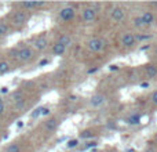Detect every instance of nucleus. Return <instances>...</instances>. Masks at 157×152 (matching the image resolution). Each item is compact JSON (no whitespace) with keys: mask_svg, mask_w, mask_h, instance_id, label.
<instances>
[{"mask_svg":"<svg viewBox=\"0 0 157 152\" xmlns=\"http://www.w3.org/2000/svg\"><path fill=\"white\" fill-rule=\"evenodd\" d=\"M75 15H76V10H75V7H72V6H65L63 8L59 10V19L63 22L72 21V19L75 18Z\"/></svg>","mask_w":157,"mask_h":152,"instance_id":"f257e3e1","label":"nucleus"},{"mask_svg":"<svg viewBox=\"0 0 157 152\" xmlns=\"http://www.w3.org/2000/svg\"><path fill=\"white\" fill-rule=\"evenodd\" d=\"M87 47H88V50L92 53H99L105 49V40L99 39V38H94V39H91V40H88Z\"/></svg>","mask_w":157,"mask_h":152,"instance_id":"f03ea898","label":"nucleus"},{"mask_svg":"<svg viewBox=\"0 0 157 152\" xmlns=\"http://www.w3.org/2000/svg\"><path fill=\"white\" fill-rule=\"evenodd\" d=\"M81 18L86 24H92L97 18V8L95 7H86L81 13Z\"/></svg>","mask_w":157,"mask_h":152,"instance_id":"7ed1b4c3","label":"nucleus"},{"mask_svg":"<svg viewBox=\"0 0 157 152\" xmlns=\"http://www.w3.org/2000/svg\"><path fill=\"white\" fill-rule=\"evenodd\" d=\"M21 62H28L29 60L33 58V50L30 47H22V49L18 50V55H17Z\"/></svg>","mask_w":157,"mask_h":152,"instance_id":"20e7f679","label":"nucleus"},{"mask_svg":"<svg viewBox=\"0 0 157 152\" xmlns=\"http://www.w3.org/2000/svg\"><path fill=\"white\" fill-rule=\"evenodd\" d=\"M135 43H136V39L132 33H125V35H123V38H121L123 47H125V49H131V47L135 46Z\"/></svg>","mask_w":157,"mask_h":152,"instance_id":"39448f33","label":"nucleus"},{"mask_svg":"<svg viewBox=\"0 0 157 152\" xmlns=\"http://www.w3.org/2000/svg\"><path fill=\"white\" fill-rule=\"evenodd\" d=\"M28 14L25 11H17L15 14L13 15V24L14 25H24L25 22L28 21Z\"/></svg>","mask_w":157,"mask_h":152,"instance_id":"423d86ee","label":"nucleus"},{"mask_svg":"<svg viewBox=\"0 0 157 152\" xmlns=\"http://www.w3.org/2000/svg\"><path fill=\"white\" fill-rule=\"evenodd\" d=\"M124 17H125V13H124V10H123L121 7H114V8H112V11H110V18L113 19L114 22L123 21V19H124Z\"/></svg>","mask_w":157,"mask_h":152,"instance_id":"0eeeda50","label":"nucleus"},{"mask_svg":"<svg viewBox=\"0 0 157 152\" xmlns=\"http://www.w3.org/2000/svg\"><path fill=\"white\" fill-rule=\"evenodd\" d=\"M139 17H141V19H142L144 26H152L153 22H155V15H153L152 11H144Z\"/></svg>","mask_w":157,"mask_h":152,"instance_id":"6e6552de","label":"nucleus"},{"mask_svg":"<svg viewBox=\"0 0 157 152\" xmlns=\"http://www.w3.org/2000/svg\"><path fill=\"white\" fill-rule=\"evenodd\" d=\"M106 102V95L105 94H95L92 95L91 101H90V105L94 106V108H98V106L103 105Z\"/></svg>","mask_w":157,"mask_h":152,"instance_id":"1a4fd4ad","label":"nucleus"},{"mask_svg":"<svg viewBox=\"0 0 157 152\" xmlns=\"http://www.w3.org/2000/svg\"><path fill=\"white\" fill-rule=\"evenodd\" d=\"M47 46H48V40H47L46 38H43V36L37 38L35 40V43H33V47H35V50H37V51H43V50H46Z\"/></svg>","mask_w":157,"mask_h":152,"instance_id":"9d476101","label":"nucleus"},{"mask_svg":"<svg viewBox=\"0 0 157 152\" xmlns=\"http://www.w3.org/2000/svg\"><path fill=\"white\" fill-rule=\"evenodd\" d=\"M46 3L44 2H22L21 3V7L28 8V10H35V8H40L44 7Z\"/></svg>","mask_w":157,"mask_h":152,"instance_id":"9b49d317","label":"nucleus"},{"mask_svg":"<svg viewBox=\"0 0 157 152\" xmlns=\"http://www.w3.org/2000/svg\"><path fill=\"white\" fill-rule=\"evenodd\" d=\"M65 51H66V47L62 46L61 43H58V42L52 46V54L54 55H63L65 54Z\"/></svg>","mask_w":157,"mask_h":152,"instance_id":"f8f14e48","label":"nucleus"},{"mask_svg":"<svg viewBox=\"0 0 157 152\" xmlns=\"http://www.w3.org/2000/svg\"><path fill=\"white\" fill-rule=\"evenodd\" d=\"M57 126H58V120L55 119V118H51V119H48L46 123H44V127H46L47 131L55 130V129H57Z\"/></svg>","mask_w":157,"mask_h":152,"instance_id":"ddd939ff","label":"nucleus"},{"mask_svg":"<svg viewBox=\"0 0 157 152\" xmlns=\"http://www.w3.org/2000/svg\"><path fill=\"white\" fill-rule=\"evenodd\" d=\"M58 43H61L62 46H65V47H69L72 44V38L69 35H62L59 38V40H58Z\"/></svg>","mask_w":157,"mask_h":152,"instance_id":"4468645a","label":"nucleus"},{"mask_svg":"<svg viewBox=\"0 0 157 152\" xmlns=\"http://www.w3.org/2000/svg\"><path fill=\"white\" fill-rule=\"evenodd\" d=\"M139 122H141V115H136V114L131 115V116L125 120V123H128V125H138Z\"/></svg>","mask_w":157,"mask_h":152,"instance_id":"2eb2a0df","label":"nucleus"},{"mask_svg":"<svg viewBox=\"0 0 157 152\" xmlns=\"http://www.w3.org/2000/svg\"><path fill=\"white\" fill-rule=\"evenodd\" d=\"M146 75H147V78H155V76L157 75V68L155 65H146Z\"/></svg>","mask_w":157,"mask_h":152,"instance_id":"dca6fc26","label":"nucleus"},{"mask_svg":"<svg viewBox=\"0 0 157 152\" xmlns=\"http://www.w3.org/2000/svg\"><path fill=\"white\" fill-rule=\"evenodd\" d=\"M10 71V64L7 61H0V75H4Z\"/></svg>","mask_w":157,"mask_h":152,"instance_id":"f3484780","label":"nucleus"},{"mask_svg":"<svg viewBox=\"0 0 157 152\" xmlns=\"http://www.w3.org/2000/svg\"><path fill=\"white\" fill-rule=\"evenodd\" d=\"M25 106H26V100H25V98H22V100L17 101V102H15V106H14V108H15V111H22Z\"/></svg>","mask_w":157,"mask_h":152,"instance_id":"a211bd4d","label":"nucleus"},{"mask_svg":"<svg viewBox=\"0 0 157 152\" xmlns=\"http://www.w3.org/2000/svg\"><path fill=\"white\" fill-rule=\"evenodd\" d=\"M8 35V25L6 22H0V36Z\"/></svg>","mask_w":157,"mask_h":152,"instance_id":"6ab92c4d","label":"nucleus"},{"mask_svg":"<svg viewBox=\"0 0 157 152\" xmlns=\"http://www.w3.org/2000/svg\"><path fill=\"white\" fill-rule=\"evenodd\" d=\"M132 25H134V26H135V28H138V29H139V28H142V26H144V24H142V19H141V17H139V15H136L135 18H134V21H132Z\"/></svg>","mask_w":157,"mask_h":152,"instance_id":"aec40b11","label":"nucleus"},{"mask_svg":"<svg viewBox=\"0 0 157 152\" xmlns=\"http://www.w3.org/2000/svg\"><path fill=\"white\" fill-rule=\"evenodd\" d=\"M78 145V140L77 138H73V140H69L68 144H66V147L69 148V150H73V148H76Z\"/></svg>","mask_w":157,"mask_h":152,"instance_id":"412c9836","label":"nucleus"},{"mask_svg":"<svg viewBox=\"0 0 157 152\" xmlns=\"http://www.w3.org/2000/svg\"><path fill=\"white\" fill-rule=\"evenodd\" d=\"M22 95H24V93H22L21 90H17V91H15V93H14V94H13V100H14V101H15V102H17V101L22 100Z\"/></svg>","mask_w":157,"mask_h":152,"instance_id":"4be33fe9","label":"nucleus"},{"mask_svg":"<svg viewBox=\"0 0 157 152\" xmlns=\"http://www.w3.org/2000/svg\"><path fill=\"white\" fill-rule=\"evenodd\" d=\"M7 152H19V145L18 144H10L7 147Z\"/></svg>","mask_w":157,"mask_h":152,"instance_id":"5701e85b","label":"nucleus"},{"mask_svg":"<svg viewBox=\"0 0 157 152\" xmlns=\"http://www.w3.org/2000/svg\"><path fill=\"white\" fill-rule=\"evenodd\" d=\"M80 137L81 138H91V137H94V134H92L90 130H86V131H83V133L80 134Z\"/></svg>","mask_w":157,"mask_h":152,"instance_id":"b1692460","label":"nucleus"},{"mask_svg":"<svg viewBox=\"0 0 157 152\" xmlns=\"http://www.w3.org/2000/svg\"><path fill=\"white\" fill-rule=\"evenodd\" d=\"M30 116L33 118V119H36V118H39V116H41V106L40 108H37V109H35V112H33Z\"/></svg>","mask_w":157,"mask_h":152,"instance_id":"393cba45","label":"nucleus"},{"mask_svg":"<svg viewBox=\"0 0 157 152\" xmlns=\"http://www.w3.org/2000/svg\"><path fill=\"white\" fill-rule=\"evenodd\" d=\"M8 54H10L13 58H17V55H18V49H11L10 51H8Z\"/></svg>","mask_w":157,"mask_h":152,"instance_id":"a878e982","label":"nucleus"},{"mask_svg":"<svg viewBox=\"0 0 157 152\" xmlns=\"http://www.w3.org/2000/svg\"><path fill=\"white\" fill-rule=\"evenodd\" d=\"M50 114V108L47 106H41V116H46V115Z\"/></svg>","mask_w":157,"mask_h":152,"instance_id":"bb28decb","label":"nucleus"},{"mask_svg":"<svg viewBox=\"0 0 157 152\" xmlns=\"http://www.w3.org/2000/svg\"><path fill=\"white\" fill-rule=\"evenodd\" d=\"M91 147H97V142H87L86 145H84V150H88V148Z\"/></svg>","mask_w":157,"mask_h":152,"instance_id":"cd10ccee","label":"nucleus"},{"mask_svg":"<svg viewBox=\"0 0 157 152\" xmlns=\"http://www.w3.org/2000/svg\"><path fill=\"white\" fill-rule=\"evenodd\" d=\"M152 102L155 104V105H157V90L152 94Z\"/></svg>","mask_w":157,"mask_h":152,"instance_id":"c85d7f7f","label":"nucleus"},{"mask_svg":"<svg viewBox=\"0 0 157 152\" xmlns=\"http://www.w3.org/2000/svg\"><path fill=\"white\" fill-rule=\"evenodd\" d=\"M4 111H6V105H4V102H0V116H2V115L4 114Z\"/></svg>","mask_w":157,"mask_h":152,"instance_id":"c756f323","label":"nucleus"},{"mask_svg":"<svg viewBox=\"0 0 157 152\" xmlns=\"http://www.w3.org/2000/svg\"><path fill=\"white\" fill-rule=\"evenodd\" d=\"M48 64V60H41L40 62H39V66H43V65H47Z\"/></svg>","mask_w":157,"mask_h":152,"instance_id":"7c9ffc66","label":"nucleus"},{"mask_svg":"<svg viewBox=\"0 0 157 152\" xmlns=\"http://www.w3.org/2000/svg\"><path fill=\"white\" fill-rule=\"evenodd\" d=\"M146 152H156V150H155V148H149Z\"/></svg>","mask_w":157,"mask_h":152,"instance_id":"2f4dec72","label":"nucleus"},{"mask_svg":"<svg viewBox=\"0 0 157 152\" xmlns=\"http://www.w3.org/2000/svg\"><path fill=\"white\" fill-rule=\"evenodd\" d=\"M141 86H142V87H149V83H142Z\"/></svg>","mask_w":157,"mask_h":152,"instance_id":"473e14b6","label":"nucleus"},{"mask_svg":"<svg viewBox=\"0 0 157 152\" xmlns=\"http://www.w3.org/2000/svg\"><path fill=\"white\" fill-rule=\"evenodd\" d=\"M0 102H3V100H2V97H0Z\"/></svg>","mask_w":157,"mask_h":152,"instance_id":"72a5a7b5","label":"nucleus"},{"mask_svg":"<svg viewBox=\"0 0 157 152\" xmlns=\"http://www.w3.org/2000/svg\"><path fill=\"white\" fill-rule=\"evenodd\" d=\"M0 127H2V125H0Z\"/></svg>","mask_w":157,"mask_h":152,"instance_id":"f704fd0d","label":"nucleus"},{"mask_svg":"<svg viewBox=\"0 0 157 152\" xmlns=\"http://www.w3.org/2000/svg\"><path fill=\"white\" fill-rule=\"evenodd\" d=\"M19 152H21V151H19Z\"/></svg>","mask_w":157,"mask_h":152,"instance_id":"c9c22d12","label":"nucleus"}]
</instances>
